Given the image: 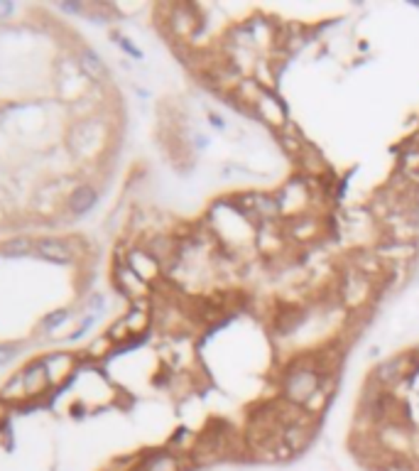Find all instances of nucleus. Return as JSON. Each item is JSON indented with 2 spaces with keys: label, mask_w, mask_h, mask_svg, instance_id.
Segmentation results:
<instances>
[{
  "label": "nucleus",
  "mask_w": 419,
  "mask_h": 471,
  "mask_svg": "<svg viewBox=\"0 0 419 471\" xmlns=\"http://www.w3.org/2000/svg\"><path fill=\"white\" fill-rule=\"evenodd\" d=\"M123 322H125V326H128L133 336L142 334V331L147 329V324H150V314H147V309H142V299L135 302V307L130 309L128 317H123Z\"/></svg>",
  "instance_id": "nucleus-12"
},
{
  "label": "nucleus",
  "mask_w": 419,
  "mask_h": 471,
  "mask_svg": "<svg viewBox=\"0 0 419 471\" xmlns=\"http://www.w3.org/2000/svg\"><path fill=\"white\" fill-rule=\"evenodd\" d=\"M66 320H69V309H57V312L47 314V320L42 322V329L52 331V329H57L59 324H64Z\"/></svg>",
  "instance_id": "nucleus-16"
},
{
  "label": "nucleus",
  "mask_w": 419,
  "mask_h": 471,
  "mask_svg": "<svg viewBox=\"0 0 419 471\" xmlns=\"http://www.w3.org/2000/svg\"><path fill=\"white\" fill-rule=\"evenodd\" d=\"M211 123H214L216 128H223V125H226L223 123V118H218V116H211Z\"/></svg>",
  "instance_id": "nucleus-22"
},
{
  "label": "nucleus",
  "mask_w": 419,
  "mask_h": 471,
  "mask_svg": "<svg viewBox=\"0 0 419 471\" xmlns=\"http://www.w3.org/2000/svg\"><path fill=\"white\" fill-rule=\"evenodd\" d=\"M404 167H407V169L417 167L419 169V150H414V152H409V155H404Z\"/></svg>",
  "instance_id": "nucleus-20"
},
{
  "label": "nucleus",
  "mask_w": 419,
  "mask_h": 471,
  "mask_svg": "<svg viewBox=\"0 0 419 471\" xmlns=\"http://www.w3.org/2000/svg\"><path fill=\"white\" fill-rule=\"evenodd\" d=\"M138 471H182V459L169 452H160V454L147 456Z\"/></svg>",
  "instance_id": "nucleus-11"
},
{
  "label": "nucleus",
  "mask_w": 419,
  "mask_h": 471,
  "mask_svg": "<svg viewBox=\"0 0 419 471\" xmlns=\"http://www.w3.org/2000/svg\"><path fill=\"white\" fill-rule=\"evenodd\" d=\"M22 380H25V396L27 398H35V396H42L44 390L49 388V376L47 369H44V361H32L22 371Z\"/></svg>",
  "instance_id": "nucleus-7"
},
{
  "label": "nucleus",
  "mask_w": 419,
  "mask_h": 471,
  "mask_svg": "<svg viewBox=\"0 0 419 471\" xmlns=\"http://www.w3.org/2000/svg\"><path fill=\"white\" fill-rule=\"evenodd\" d=\"M79 66L89 79H93V82H106V76H108L106 64H103L101 57H98L93 49H89V47L81 49L79 52Z\"/></svg>",
  "instance_id": "nucleus-9"
},
{
  "label": "nucleus",
  "mask_w": 419,
  "mask_h": 471,
  "mask_svg": "<svg viewBox=\"0 0 419 471\" xmlns=\"http://www.w3.org/2000/svg\"><path fill=\"white\" fill-rule=\"evenodd\" d=\"M282 439H285V444L292 452H297L309 442V430L299 427V425H290V427L285 430V434H282Z\"/></svg>",
  "instance_id": "nucleus-14"
},
{
  "label": "nucleus",
  "mask_w": 419,
  "mask_h": 471,
  "mask_svg": "<svg viewBox=\"0 0 419 471\" xmlns=\"http://www.w3.org/2000/svg\"><path fill=\"white\" fill-rule=\"evenodd\" d=\"M35 250V241L30 239H10L0 246V253L8 255V258H22V255L32 253Z\"/></svg>",
  "instance_id": "nucleus-13"
},
{
  "label": "nucleus",
  "mask_w": 419,
  "mask_h": 471,
  "mask_svg": "<svg viewBox=\"0 0 419 471\" xmlns=\"http://www.w3.org/2000/svg\"><path fill=\"white\" fill-rule=\"evenodd\" d=\"M409 369H412V358L409 356H395V358H390V361L380 363L373 376H375V380L380 385H395L409 373Z\"/></svg>",
  "instance_id": "nucleus-5"
},
{
  "label": "nucleus",
  "mask_w": 419,
  "mask_h": 471,
  "mask_svg": "<svg viewBox=\"0 0 419 471\" xmlns=\"http://www.w3.org/2000/svg\"><path fill=\"white\" fill-rule=\"evenodd\" d=\"M25 396V380H22V373H17L6 388L0 390V400L3 403H10V400H22Z\"/></svg>",
  "instance_id": "nucleus-15"
},
{
  "label": "nucleus",
  "mask_w": 419,
  "mask_h": 471,
  "mask_svg": "<svg viewBox=\"0 0 419 471\" xmlns=\"http://www.w3.org/2000/svg\"><path fill=\"white\" fill-rule=\"evenodd\" d=\"M32 253L44 260H52V263H71V260H74L71 246L59 239H37L35 241Z\"/></svg>",
  "instance_id": "nucleus-6"
},
{
  "label": "nucleus",
  "mask_w": 419,
  "mask_h": 471,
  "mask_svg": "<svg viewBox=\"0 0 419 471\" xmlns=\"http://www.w3.org/2000/svg\"><path fill=\"white\" fill-rule=\"evenodd\" d=\"M125 266H128L130 270L140 277V280H145L147 285H150L152 280H157V277H160V270H162V263L147 248L130 250L128 260H125Z\"/></svg>",
  "instance_id": "nucleus-2"
},
{
  "label": "nucleus",
  "mask_w": 419,
  "mask_h": 471,
  "mask_svg": "<svg viewBox=\"0 0 419 471\" xmlns=\"http://www.w3.org/2000/svg\"><path fill=\"white\" fill-rule=\"evenodd\" d=\"M96 201H98V192L93 190V187H79V190L69 196V212L81 216V214L91 212L93 206H96Z\"/></svg>",
  "instance_id": "nucleus-10"
},
{
  "label": "nucleus",
  "mask_w": 419,
  "mask_h": 471,
  "mask_svg": "<svg viewBox=\"0 0 419 471\" xmlns=\"http://www.w3.org/2000/svg\"><path fill=\"white\" fill-rule=\"evenodd\" d=\"M12 12V6L8 0H0V17H8Z\"/></svg>",
  "instance_id": "nucleus-21"
},
{
  "label": "nucleus",
  "mask_w": 419,
  "mask_h": 471,
  "mask_svg": "<svg viewBox=\"0 0 419 471\" xmlns=\"http://www.w3.org/2000/svg\"><path fill=\"white\" fill-rule=\"evenodd\" d=\"M111 347H113V342H111V339H108V334H106V336H101L96 344H91V347H89V353H91V356H106Z\"/></svg>",
  "instance_id": "nucleus-18"
},
{
  "label": "nucleus",
  "mask_w": 419,
  "mask_h": 471,
  "mask_svg": "<svg viewBox=\"0 0 419 471\" xmlns=\"http://www.w3.org/2000/svg\"><path fill=\"white\" fill-rule=\"evenodd\" d=\"M115 285H118L120 293L133 299V302H140V299L147 297V293H150V285H147L145 280H140L128 266L115 268Z\"/></svg>",
  "instance_id": "nucleus-4"
},
{
  "label": "nucleus",
  "mask_w": 419,
  "mask_h": 471,
  "mask_svg": "<svg viewBox=\"0 0 419 471\" xmlns=\"http://www.w3.org/2000/svg\"><path fill=\"white\" fill-rule=\"evenodd\" d=\"M319 388H322V376L314 369L299 366V369L290 371L285 376V398L295 405H306L317 396Z\"/></svg>",
  "instance_id": "nucleus-1"
},
{
  "label": "nucleus",
  "mask_w": 419,
  "mask_h": 471,
  "mask_svg": "<svg viewBox=\"0 0 419 471\" xmlns=\"http://www.w3.org/2000/svg\"><path fill=\"white\" fill-rule=\"evenodd\" d=\"M44 361V369H47V376H49V383H62V380L66 378V376L74 373V356L71 353H49L47 358H42Z\"/></svg>",
  "instance_id": "nucleus-8"
},
{
  "label": "nucleus",
  "mask_w": 419,
  "mask_h": 471,
  "mask_svg": "<svg viewBox=\"0 0 419 471\" xmlns=\"http://www.w3.org/2000/svg\"><path fill=\"white\" fill-rule=\"evenodd\" d=\"M15 353H17L15 347H10V344H3V347H0V366H6L8 361H12V358H15Z\"/></svg>",
  "instance_id": "nucleus-19"
},
{
  "label": "nucleus",
  "mask_w": 419,
  "mask_h": 471,
  "mask_svg": "<svg viewBox=\"0 0 419 471\" xmlns=\"http://www.w3.org/2000/svg\"><path fill=\"white\" fill-rule=\"evenodd\" d=\"M128 336H133V334H130V329L125 326V322H123V320H118L113 326H111V329H108V339H111L113 344H115V342H125Z\"/></svg>",
  "instance_id": "nucleus-17"
},
{
  "label": "nucleus",
  "mask_w": 419,
  "mask_h": 471,
  "mask_svg": "<svg viewBox=\"0 0 419 471\" xmlns=\"http://www.w3.org/2000/svg\"><path fill=\"white\" fill-rule=\"evenodd\" d=\"M341 297L348 307H360L371 297V282H368L366 275L360 273H351V275H344V282H341Z\"/></svg>",
  "instance_id": "nucleus-3"
}]
</instances>
